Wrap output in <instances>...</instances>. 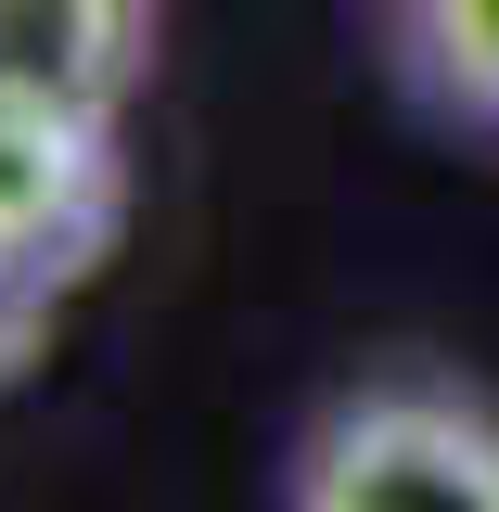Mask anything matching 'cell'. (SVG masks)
Wrapping results in <instances>:
<instances>
[{
  "mask_svg": "<svg viewBox=\"0 0 499 512\" xmlns=\"http://www.w3.org/2000/svg\"><path fill=\"white\" fill-rule=\"evenodd\" d=\"M410 77L423 103L499 128V0H410Z\"/></svg>",
  "mask_w": 499,
  "mask_h": 512,
  "instance_id": "277c9868",
  "label": "cell"
},
{
  "mask_svg": "<svg viewBox=\"0 0 499 512\" xmlns=\"http://www.w3.org/2000/svg\"><path fill=\"white\" fill-rule=\"evenodd\" d=\"M116 116H77L52 90H0V320L77 282L116 231Z\"/></svg>",
  "mask_w": 499,
  "mask_h": 512,
  "instance_id": "7a4b0ae2",
  "label": "cell"
},
{
  "mask_svg": "<svg viewBox=\"0 0 499 512\" xmlns=\"http://www.w3.org/2000/svg\"><path fill=\"white\" fill-rule=\"evenodd\" d=\"M295 512H499V423L436 384H372L308 436Z\"/></svg>",
  "mask_w": 499,
  "mask_h": 512,
  "instance_id": "6da1fadb",
  "label": "cell"
},
{
  "mask_svg": "<svg viewBox=\"0 0 499 512\" xmlns=\"http://www.w3.org/2000/svg\"><path fill=\"white\" fill-rule=\"evenodd\" d=\"M154 26H167V0H0V90L116 116L154 64Z\"/></svg>",
  "mask_w": 499,
  "mask_h": 512,
  "instance_id": "3957f363",
  "label": "cell"
}]
</instances>
